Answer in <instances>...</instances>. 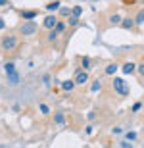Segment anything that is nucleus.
Listing matches in <instances>:
<instances>
[{"instance_id": "1", "label": "nucleus", "mask_w": 144, "mask_h": 148, "mask_svg": "<svg viewBox=\"0 0 144 148\" xmlns=\"http://www.w3.org/2000/svg\"><path fill=\"white\" fill-rule=\"evenodd\" d=\"M4 69H6V77H8V81H10L12 85H17V83H19V73L16 71V66H14L12 62H6Z\"/></svg>"}, {"instance_id": "2", "label": "nucleus", "mask_w": 144, "mask_h": 148, "mask_svg": "<svg viewBox=\"0 0 144 148\" xmlns=\"http://www.w3.org/2000/svg\"><path fill=\"white\" fill-rule=\"evenodd\" d=\"M113 90H115L119 96H127L129 94V85L123 81L121 77H113Z\"/></svg>"}, {"instance_id": "3", "label": "nucleus", "mask_w": 144, "mask_h": 148, "mask_svg": "<svg viewBox=\"0 0 144 148\" xmlns=\"http://www.w3.org/2000/svg\"><path fill=\"white\" fill-rule=\"evenodd\" d=\"M19 33L29 37V35H35L37 33V23L33 21H27V23H21V27H19Z\"/></svg>"}, {"instance_id": "4", "label": "nucleus", "mask_w": 144, "mask_h": 148, "mask_svg": "<svg viewBox=\"0 0 144 148\" xmlns=\"http://www.w3.org/2000/svg\"><path fill=\"white\" fill-rule=\"evenodd\" d=\"M17 42H19V40H17V37H14V35H10V37H4V38H2V48L10 52V50H14V48L17 46Z\"/></svg>"}, {"instance_id": "5", "label": "nucleus", "mask_w": 144, "mask_h": 148, "mask_svg": "<svg viewBox=\"0 0 144 148\" xmlns=\"http://www.w3.org/2000/svg\"><path fill=\"white\" fill-rule=\"evenodd\" d=\"M73 81H75V85H77V87H83L85 83L89 81V73H87V71H77Z\"/></svg>"}, {"instance_id": "6", "label": "nucleus", "mask_w": 144, "mask_h": 148, "mask_svg": "<svg viewBox=\"0 0 144 148\" xmlns=\"http://www.w3.org/2000/svg\"><path fill=\"white\" fill-rule=\"evenodd\" d=\"M56 23H58V17L52 14V16H46L44 17V21H42V25H44L46 29H54L56 27Z\"/></svg>"}, {"instance_id": "7", "label": "nucleus", "mask_w": 144, "mask_h": 148, "mask_svg": "<svg viewBox=\"0 0 144 148\" xmlns=\"http://www.w3.org/2000/svg\"><path fill=\"white\" fill-rule=\"evenodd\" d=\"M37 14H39L37 10H23V12H21V19H27V21H31V19H35V17H37Z\"/></svg>"}, {"instance_id": "8", "label": "nucleus", "mask_w": 144, "mask_h": 148, "mask_svg": "<svg viewBox=\"0 0 144 148\" xmlns=\"http://www.w3.org/2000/svg\"><path fill=\"white\" fill-rule=\"evenodd\" d=\"M136 23H134V19L133 17H125V19H121V27L123 29H133Z\"/></svg>"}, {"instance_id": "9", "label": "nucleus", "mask_w": 144, "mask_h": 148, "mask_svg": "<svg viewBox=\"0 0 144 148\" xmlns=\"http://www.w3.org/2000/svg\"><path fill=\"white\" fill-rule=\"evenodd\" d=\"M75 87H77V85H75V81H73V79H67V81L61 83V88H63V90H67V92H69V90H73Z\"/></svg>"}, {"instance_id": "10", "label": "nucleus", "mask_w": 144, "mask_h": 148, "mask_svg": "<svg viewBox=\"0 0 144 148\" xmlns=\"http://www.w3.org/2000/svg\"><path fill=\"white\" fill-rule=\"evenodd\" d=\"M133 71H136V66H134L133 62H127V64H123V73H133Z\"/></svg>"}, {"instance_id": "11", "label": "nucleus", "mask_w": 144, "mask_h": 148, "mask_svg": "<svg viewBox=\"0 0 144 148\" xmlns=\"http://www.w3.org/2000/svg\"><path fill=\"white\" fill-rule=\"evenodd\" d=\"M46 10H48V12H56V10H60V2H58V0H52L50 4H46Z\"/></svg>"}, {"instance_id": "12", "label": "nucleus", "mask_w": 144, "mask_h": 148, "mask_svg": "<svg viewBox=\"0 0 144 148\" xmlns=\"http://www.w3.org/2000/svg\"><path fill=\"white\" fill-rule=\"evenodd\" d=\"M117 69H119V66H117V64H110V66L106 67L104 71H106V75H113V73H115Z\"/></svg>"}, {"instance_id": "13", "label": "nucleus", "mask_w": 144, "mask_h": 148, "mask_svg": "<svg viewBox=\"0 0 144 148\" xmlns=\"http://www.w3.org/2000/svg\"><path fill=\"white\" fill-rule=\"evenodd\" d=\"M121 19H123V17L119 16V14H113V16L110 17V23H111V25H119V23H121Z\"/></svg>"}, {"instance_id": "14", "label": "nucleus", "mask_w": 144, "mask_h": 148, "mask_svg": "<svg viewBox=\"0 0 144 148\" xmlns=\"http://www.w3.org/2000/svg\"><path fill=\"white\" fill-rule=\"evenodd\" d=\"M81 66H83L85 69H90V67H92L90 66V58L89 56H83V58H81Z\"/></svg>"}, {"instance_id": "15", "label": "nucleus", "mask_w": 144, "mask_h": 148, "mask_svg": "<svg viewBox=\"0 0 144 148\" xmlns=\"http://www.w3.org/2000/svg\"><path fill=\"white\" fill-rule=\"evenodd\" d=\"M134 23H136V25H142V23H144V10H140L139 14H136V17H134Z\"/></svg>"}, {"instance_id": "16", "label": "nucleus", "mask_w": 144, "mask_h": 148, "mask_svg": "<svg viewBox=\"0 0 144 148\" xmlns=\"http://www.w3.org/2000/svg\"><path fill=\"white\" fill-rule=\"evenodd\" d=\"M54 29H56V31H58V33L61 35V33H63V31L67 29V25H66L63 21H58V23H56V27H54Z\"/></svg>"}, {"instance_id": "17", "label": "nucleus", "mask_w": 144, "mask_h": 148, "mask_svg": "<svg viewBox=\"0 0 144 148\" xmlns=\"http://www.w3.org/2000/svg\"><path fill=\"white\" fill-rule=\"evenodd\" d=\"M100 88H102V81H100V79H96V81L92 83V87H90V90H92V92H98Z\"/></svg>"}, {"instance_id": "18", "label": "nucleus", "mask_w": 144, "mask_h": 148, "mask_svg": "<svg viewBox=\"0 0 144 148\" xmlns=\"http://www.w3.org/2000/svg\"><path fill=\"white\" fill-rule=\"evenodd\" d=\"M63 119H66V117H63V112H58V114L54 115V121H56V123H63Z\"/></svg>"}, {"instance_id": "19", "label": "nucleus", "mask_w": 144, "mask_h": 148, "mask_svg": "<svg viewBox=\"0 0 144 148\" xmlns=\"http://www.w3.org/2000/svg\"><path fill=\"white\" fill-rule=\"evenodd\" d=\"M79 19H81V17H77V16H73V14H71V16H69V25H71V27H75V25L79 23Z\"/></svg>"}, {"instance_id": "20", "label": "nucleus", "mask_w": 144, "mask_h": 148, "mask_svg": "<svg viewBox=\"0 0 144 148\" xmlns=\"http://www.w3.org/2000/svg\"><path fill=\"white\" fill-rule=\"evenodd\" d=\"M58 31H56V29H50V33H48V40H56V38H58Z\"/></svg>"}, {"instance_id": "21", "label": "nucleus", "mask_w": 144, "mask_h": 148, "mask_svg": "<svg viewBox=\"0 0 144 148\" xmlns=\"http://www.w3.org/2000/svg\"><path fill=\"white\" fill-rule=\"evenodd\" d=\"M71 14H73V16H77V17H81V14H83V8H81V6H75V8L71 10Z\"/></svg>"}, {"instance_id": "22", "label": "nucleus", "mask_w": 144, "mask_h": 148, "mask_svg": "<svg viewBox=\"0 0 144 148\" xmlns=\"http://www.w3.org/2000/svg\"><path fill=\"white\" fill-rule=\"evenodd\" d=\"M39 110L42 112V114H44V115H48V114H50V108H48V106H46V104H40V106H39Z\"/></svg>"}, {"instance_id": "23", "label": "nucleus", "mask_w": 144, "mask_h": 148, "mask_svg": "<svg viewBox=\"0 0 144 148\" xmlns=\"http://www.w3.org/2000/svg\"><path fill=\"white\" fill-rule=\"evenodd\" d=\"M136 71L140 73V77H144V62L140 64V66H136Z\"/></svg>"}, {"instance_id": "24", "label": "nucleus", "mask_w": 144, "mask_h": 148, "mask_svg": "<svg viewBox=\"0 0 144 148\" xmlns=\"http://www.w3.org/2000/svg\"><path fill=\"white\" fill-rule=\"evenodd\" d=\"M136 138V133H127V140H134Z\"/></svg>"}, {"instance_id": "25", "label": "nucleus", "mask_w": 144, "mask_h": 148, "mask_svg": "<svg viewBox=\"0 0 144 148\" xmlns=\"http://www.w3.org/2000/svg\"><path fill=\"white\" fill-rule=\"evenodd\" d=\"M140 108H142V104H140V102H136V104H134V106H133V112H139V110H140Z\"/></svg>"}, {"instance_id": "26", "label": "nucleus", "mask_w": 144, "mask_h": 148, "mask_svg": "<svg viewBox=\"0 0 144 148\" xmlns=\"http://www.w3.org/2000/svg\"><path fill=\"white\" fill-rule=\"evenodd\" d=\"M119 146H123V148H131V146H133V144H131V143H129V140H125V143H119Z\"/></svg>"}, {"instance_id": "27", "label": "nucleus", "mask_w": 144, "mask_h": 148, "mask_svg": "<svg viewBox=\"0 0 144 148\" xmlns=\"http://www.w3.org/2000/svg\"><path fill=\"white\" fill-rule=\"evenodd\" d=\"M60 12H61V14H63V16H69V14H71V12L67 10V8H60Z\"/></svg>"}, {"instance_id": "28", "label": "nucleus", "mask_w": 144, "mask_h": 148, "mask_svg": "<svg viewBox=\"0 0 144 148\" xmlns=\"http://www.w3.org/2000/svg\"><path fill=\"white\" fill-rule=\"evenodd\" d=\"M8 4V0H0V6H6Z\"/></svg>"}, {"instance_id": "29", "label": "nucleus", "mask_w": 144, "mask_h": 148, "mask_svg": "<svg viewBox=\"0 0 144 148\" xmlns=\"http://www.w3.org/2000/svg\"><path fill=\"white\" fill-rule=\"evenodd\" d=\"M0 29H4V21H2V17H0Z\"/></svg>"}]
</instances>
